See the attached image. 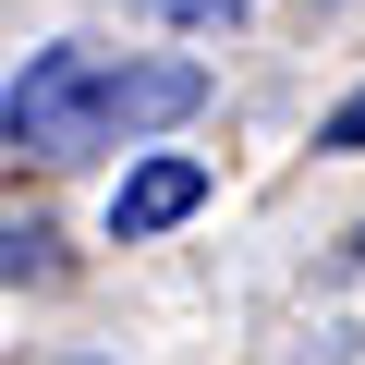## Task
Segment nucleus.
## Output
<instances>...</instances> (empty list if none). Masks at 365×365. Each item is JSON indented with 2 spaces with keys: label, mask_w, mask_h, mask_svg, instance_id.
<instances>
[{
  "label": "nucleus",
  "mask_w": 365,
  "mask_h": 365,
  "mask_svg": "<svg viewBox=\"0 0 365 365\" xmlns=\"http://www.w3.org/2000/svg\"><path fill=\"white\" fill-rule=\"evenodd\" d=\"M110 49H37L25 73H13V98H0V134H13L25 158H86V146H122L110 134Z\"/></svg>",
  "instance_id": "obj_1"
},
{
  "label": "nucleus",
  "mask_w": 365,
  "mask_h": 365,
  "mask_svg": "<svg viewBox=\"0 0 365 365\" xmlns=\"http://www.w3.org/2000/svg\"><path fill=\"white\" fill-rule=\"evenodd\" d=\"M182 110H207V61H122L110 73V134L122 146L158 134V122H182Z\"/></svg>",
  "instance_id": "obj_2"
},
{
  "label": "nucleus",
  "mask_w": 365,
  "mask_h": 365,
  "mask_svg": "<svg viewBox=\"0 0 365 365\" xmlns=\"http://www.w3.org/2000/svg\"><path fill=\"white\" fill-rule=\"evenodd\" d=\"M317 146H365V86H353V98H341V110L317 122Z\"/></svg>",
  "instance_id": "obj_5"
},
{
  "label": "nucleus",
  "mask_w": 365,
  "mask_h": 365,
  "mask_svg": "<svg viewBox=\"0 0 365 365\" xmlns=\"http://www.w3.org/2000/svg\"><path fill=\"white\" fill-rule=\"evenodd\" d=\"M0 280H61V256H49V232H37V220L0 232Z\"/></svg>",
  "instance_id": "obj_4"
},
{
  "label": "nucleus",
  "mask_w": 365,
  "mask_h": 365,
  "mask_svg": "<svg viewBox=\"0 0 365 365\" xmlns=\"http://www.w3.org/2000/svg\"><path fill=\"white\" fill-rule=\"evenodd\" d=\"M195 207H207V170H195V158H146L122 195H110V232L146 244V232H170V220H195Z\"/></svg>",
  "instance_id": "obj_3"
},
{
  "label": "nucleus",
  "mask_w": 365,
  "mask_h": 365,
  "mask_svg": "<svg viewBox=\"0 0 365 365\" xmlns=\"http://www.w3.org/2000/svg\"><path fill=\"white\" fill-rule=\"evenodd\" d=\"M170 13H182V25H195V13H244V0H170Z\"/></svg>",
  "instance_id": "obj_6"
}]
</instances>
